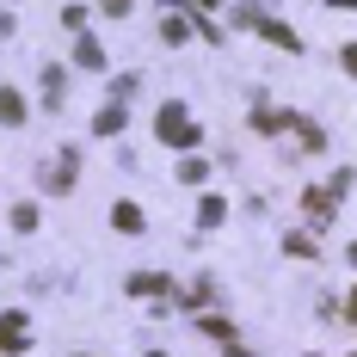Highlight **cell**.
I'll list each match as a JSON object with an SVG mask.
<instances>
[{
  "label": "cell",
  "mask_w": 357,
  "mask_h": 357,
  "mask_svg": "<svg viewBox=\"0 0 357 357\" xmlns=\"http://www.w3.org/2000/svg\"><path fill=\"white\" fill-rule=\"evenodd\" d=\"M154 136H160L167 148H197V142H204V130L191 123V111L178 105V99H167V105L154 111Z\"/></svg>",
  "instance_id": "obj_1"
},
{
  "label": "cell",
  "mask_w": 357,
  "mask_h": 357,
  "mask_svg": "<svg viewBox=\"0 0 357 357\" xmlns=\"http://www.w3.org/2000/svg\"><path fill=\"white\" fill-rule=\"evenodd\" d=\"M167 289H173L167 271H136V278H130V296H167Z\"/></svg>",
  "instance_id": "obj_2"
},
{
  "label": "cell",
  "mask_w": 357,
  "mask_h": 357,
  "mask_svg": "<svg viewBox=\"0 0 357 357\" xmlns=\"http://www.w3.org/2000/svg\"><path fill=\"white\" fill-rule=\"evenodd\" d=\"M0 351H25V314H0Z\"/></svg>",
  "instance_id": "obj_3"
},
{
  "label": "cell",
  "mask_w": 357,
  "mask_h": 357,
  "mask_svg": "<svg viewBox=\"0 0 357 357\" xmlns=\"http://www.w3.org/2000/svg\"><path fill=\"white\" fill-rule=\"evenodd\" d=\"M259 37H271V43H278V50H302V37L289 31L284 19H259Z\"/></svg>",
  "instance_id": "obj_4"
},
{
  "label": "cell",
  "mask_w": 357,
  "mask_h": 357,
  "mask_svg": "<svg viewBox=\"0 0 357 357\" xmlns=\"http://www.w3.org/2000/svg\"><path fill=\"white\" fill-rule=\"evenodd\" d=\"M62 93H68V74H62V68H43V105L62 111Z\"/></svg>",
  "instance_id": "obj_5"
},
{
  "label": "cell",
  "mask_w": 357,
  "mask_h": 357,
  "mask_svg": "<svg viewBox=\"0 0 357 357\" xmlns=\"http://www.w3.org/2000/svg\"><path fill=\"white\" fill-rule=\"evenodd\" d=\"M93 136H123V99H117V105H105L99 117H93Z\"/></svg>",
  "instance_id": "obj_6"
},
{
  "label": "cell",
  "mask_w": 357,
  "mask_h": 357,
  "mask_svg": "<svg viewBox=\"0 0 357 357\" xmlns=\"http://www.w3.org/2000/svg\"><path fill=\"white\" fill-rule=\"evenodd\" d=\"M333 204H339V191H333V185H326V191H308V197H302V210L314 215V222H326V215H333Z\"/></svg>",
  "instance_id": "obj_7"
},
{
  "label": "cell",
  "mask_w": 357,
  "mask_h": 357,
  "mask_svg": "<svg viewBox=\"0 0 357 357\" xmlns=\"http://www.w3.org/2000/svg\"><path fill=\"white\" fill-rule=\"evenodd\" d=\"M111 228H117V234H142V210H136V204H117V210H111Z\"/></svg>",
  "instance_id": "obj_8"
},
{
  "label": "cell",
  "mask_w": 357,
  "mask_h": 357,
  "mask_svg": "<svg viewBox=\"0 0 357 357\" xmlns=\"http://www.w3.org/2000/svg\"><path fill=\"white\" fill-rule=\"evenodd\" d=\"M74 62H80V68H105V50H99L93 37H80V43H74Z\"/></svg>",
  "instance_id": "obj_9"
},
{
  "label": "cell",
  "mask_w": 357,
  "mask_h": 357,
  "mask_svg": "<svg viewBox=\"0 0 357 357\" xmlns=\"http://www.w3.org/2000/svg\"><path fill=\"white\" fill-rule=\"evenodd\" d=\"M19 117H25V99L13 86H0V123H19Z\"/></svg>",
  "instance_id": "obj_10"
},
{
  "label": "cell",
  "mask_w": 357,
  "mask_h": 357,
  "mask_svg": "<svg viewBox=\"0 0 357 357\" xmlns=\"http://www.w3.org/2000/svg\"><path fill=\"white\" fill-rule=\"evenodd\" d=\"M160 37H167V43H185V37H191V19L167 13V19H160Z\"/></svg>",
  "instance_id": "obj_11"
},
{
  "label": "cell",
  "mask_w": 357,
  "mask_h": 357,
  "mask_svg": "<svg viewBox=\"0 0 357 357\" xmlns=\"http://www.w3.org/2000/svg\"><path fill=\"white\" fill-rule=\"evenodd\" d=\"M197 333H210L215 345H234V326H228V321H215V314H204V326H197Z\"/></svg>",
  "instance_id": "obj_12"
},
{
  "label": "cell",
  "mask_w": 357,
  "mask_h": 357,
  "mask_svg": "<svg viewBox=\"0 0 357 357\" xmlns=\"http://www.w3.org/2000/svg\"><path fill=\"white\" fill-rule=\"evenodd\" d=\"M68 185H74V154H62L56 173H50V191H68Z\"/></svg>",
  "instance_id": "obj_13"
},
{
  "label": "cell",
  "mask_w": 357,
  "mask_h": 357,
  "mask_svg": "<svg viewBox=\"0 0 357 357\" xmlns=\"http://www.w3.org/2000/svg\"><path fill=\"white\" fill-rule=\"evenodd\" d=\"M222 215H228V204H222V197H204V204H197V222H204V228H215Z\"/></svg>",
  "instance_id": "obj_14"
},
{
  "label": "cell",
  "mask_w": 357,
  "mask_h": 357,
  "mask_svg": "<svg viewBox=\"0 0 357 357\" xmlns=\"http://www.w3.org/2000/svg\"><path fill=\"white\" fill-rule=\"evenodd\" d=\"M204 178H210V167H204V160H197V154H191V160H185V167H178V185H204Z\"/></svg>",
  "instance_id": "obj_15"
},
{
  "label": "cell",
  "mask_w": 357,
  "mask_h": 357,
  "mask_svg": "<svg viewBox=\"0 0 357 357\" xmlns=\"http://www.w3.org/2000/svg\"><path fill=\"white\" fill-rule=\"evenodd\" d=\"M284 252H289V259H314V234H289Z\"/></svg>",
  "instance_id": "obj_16"
},
{
  "label": "cell",
  "mask_w": 357,
  "mask_h": 357,
  "mask_svg": "<svg viewBox=\"0 0 357 357\" xmlns=\"http://www.w3.org/2000/svg\"><path fill=\"white\" fill-rule=\"evenodd\" d=\"M13 228L31 234V228H37V204H19V210H13Z\"/></svg>",
  "instance_id": "obj_17"
},
{
  "label": "cell",
  "mask_w": 357,
  "mask_h": 357,
  "mask_svg": "<svg viewBox=\"0 0 357 357\" xmlns=\"http://www.w3.org/2000/svg\"><path fill=\"white\" fill-rule=\"evenodd\" d=\"M99 6H105L111 19H123V13H130V0H99Z\"/></svg>",
  "instance_id": "obj_18"
},
{
  "label": "cell",
  "mask_w": 357,
  "mask_h": 357,
  "mask_svg": "<svg viewBox=\"0 0 357 357\" xmlns=\"http://www.w3.org/2000/svg\"><path fill=\"white\" fill-rule=\"evenodd\" d=\"M339 62H345V74H357V43H345V56H339Z\"/></svg>",
  "instance_id": "obj_19"
},
{
  "label": "cell",
  "mask_w": 357,
  "mask_h": 357,
  "mask_svg": "<svg viewBox=\"0 0 357 357\" xmlns=\"http://www.w3.org/2000/svg\"><path fill=\"white\" fill-rule=\"evenodd\" d=\"M6 31H13V13H0V37H6Z\"/></svg>",
  "instance_id": "obj_20"
},
{
  "label": "cell",
  "mask_w": 357,
  "mask_h": 357,
  "mask_svg": "<svg viewBox=\"0 0 357 357\" xmlns=\"http://www.w3.org/2000/svg\"><path fill=\"white\" fill-rule=\"evenodd\" d=\"M345 314H351V321H357V289H351V302H345Z\"/></svg>",
  "instance_id": "obj_21"
},
{
  "label": "cell",
  "mask_w": 357,
  "mask_h": 357,
  "mask_svg": "<svg viewBox=\"0 0 357 357\" xmlns=\"http://www.w3.org/2000/svg\"><path fill=\"white\" fill-rule=\"evenodd\" d=\"M345 259H351V265H357V241H351V252H345Z\"/></svg>",
  "instance_id": "obj_22"
},
{
  "label": "cell",
  "mask_w": 357,
  "mask_h": 357,
  "mask_svg": "<svg viewBox=\"0 0 357 357\" xmlns=\"http://www.w3.org/2000/svg\"><path fill=\"white\" fill-rule=\"evenodd\" d=\"M333 6H357V0H333Z\"/></svg>",
  "instance_id": "obj_23"
},
{
  "label": "cell",
  "mask_w": 357,
  "mask_h": 357,
  "mask_svg": "<svg viewBox=\"0 0 357 357\" xmlns=\"http://www.w3.org/2000/svg\"><path fill=\"white\" fill-rule=\"evenodd\" d=\"M191 6H215V0H191Z\"/></svg>",
  "instance_id": "obj_24"
},
{
  "label": "cell",
  "mask_w": 357,
  "mask_h": 357,
  "mask_svg": "<svg viewBox=\"0 0 357 357\" xmlns=\"http://www.w3.org/2000/svg\"><path fill=\"white\" fill-rule=\"evenodd\" d=\"M148 357H167V351H148Z\"/></svg>",
  "instance_id": "obj_25"
}]
</instances>
